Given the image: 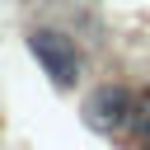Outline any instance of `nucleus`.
I'll return each instance as SVG.
<instances>
[{
  "label": "nucleus",
  "mask_w": 150,
  "mask_h": 150,
  "mask_svg": "<svg viewBox=\"0 0 150 150\" xmlns=\"http://www.w3.org/2000/svg\"><path fill=\"white\" fill-rule=\"evenodd\" d=\"M33 56L47 66V75H52L56 84H70V80H75V70H80L75 47H70L66 38H56V33H33Z\"/></svg>",
  "instance_id": "1"
},
{
  "label": "nucleus",
  "mask_w": 150,
  "mask_h": 150,
  "mask_svg": "<svg viewBox=\"0 0 150 150\" xmlns=\"http://www.w3.org/2000/svg\"><path fill=\"white\" fill-rule=\"evenodd\" d=\"M127 117L141 127V136H145V145H150V94H145V98H136V108H131Z\"/></svg>",
  "instance_id": "2"
}]
</instances>
